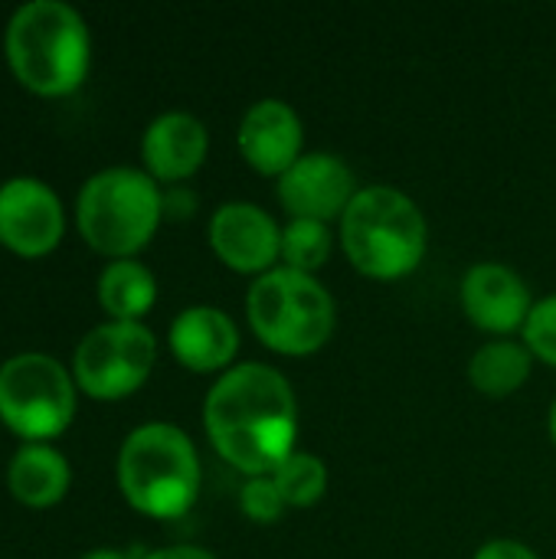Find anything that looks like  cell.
Returning <instances> with one entry per match:
<instances>
[{
  "mask_svg": "<svg viewBox=\"0 0 556 559\" xmlns=\"http://www.w3.org/2000/svg\"><path fill=\"white\" fill-rule=\"evenodd\" d=\"M210 249L239 275H265L282 259V226L262 206L229 200L210 219Z\"/></svg>",
  "mask_w": 556,
  "mask_h": 559,
  "instance_id": "obj_11",
  "label": "cell"
},
{
  "mask_svg": "<svg viewBox=\"0 0 556 559\" xmlns=\"http://www.w3.org/2000/svg\"><path fill=\"white\" fill-rule=\"evenodd\" d=\"M429 226L413 197L397 187H360L341 216V246L351 265L377 282H397L419 269Z\"/></svg>",
  "mask_w": 556,
  "mask_h": 559,
  "instance_id": "obj_3",
  "label": "cell"
},
{
  "mask_svg": "<svg viewBox=\"0 0 556 559\" xmlns=\"http://www.w3.org/2000/svg\"><path fill=\"white\" fill-rule=\"evenodd\" d=\"M547 429H551V439H554V445H556V403L551 406V419H547Z\"/></svg>",
  "mask_w": 556,
  "mask_h": 559,
  "instance_id": "obj_26",
  "label": "cell"
},
{
  "mask_svg": "<svg viewBox=\"0 0 556 559\" xmlns=\"http://www.w3.org/2000/svg\"><path fill=\"white\" fill-rule=\"evenodd\" d=\"M462 311L465 318L498 337L524 331L534 308L528 282L501 262H478L462 278Z\"/></svg>",
  "mask_w": 556,
  "mask_h": 559,
  "instance_id": "obj_12",
  "label": "cell"
},
{
  "mask_svg": "<svg viewBox=\"0 0 556 559\" xmlns=\"http://www.w3.org/2000/svg\"><path fill=\"white\" fill-rule=\"evenodd\" d=\"M354 170L328 151L301 154L282 177H279V200L292 213V219H318L331 223L341 219L351 200L357 197Z\"/></svg>",
  "mask_w": 556,
  "mask_h": 559,
  "instance_id": "obj_10",
  "label": "cell"
},
{
  "mask_svg": "<svg viewBox=\"0 0 556 559\" xmlns=\"http://www.w3.org/2000/svg\"><path fill=\"white\" fill-rule=\"evenodd\" d=\"M331 246H334V236H331L328 223L292 219L288 226H282V259L279 262L292 272L315 275L331 259Z\"/></svg>",
  "mask_w": 556,
  "mask_h": 559,
  "instance_id": "obj_19",
  "label": "cell"
},
{
  "mask_svg": "<svg viewBox=\"0 0 556 559\" xmlns=\"http://www.w3.org/2000/svg\"><path fill=\"white\" fill-rule=\"evenodd\" d=\"M272 478L288 508H315L328 491V465L311 452H292Z\"/></svg>",
  "mask_w": 556,
  "mask_h": 559,
  "instance_id": "obj_20",
  "label": "cell"
},
{
  "mask_svg": "<svg viewBox=\"0 0 556 559\" xmlns=\"http://www.w3.org/2000/svg\"><path fill=\"white\" fill-rule=\"evenodd\" d=\"M521 334H524V347L531 350V357L556 367V295L534 301Z\"/></svg>",
  "mask_w": 556,
  "mask_h": 559,
  "instance_id": "obj_22",
  "label": "cell"
},
{
  "mask_svg": "<svg viewBox=\"0 0 556 559\" xmlns=\"http://www.w3.org/2000/svg\"><path fill=\"white\" fill-rule=\"evenodd\" d=\"M82 559H134V557H128V554H121V550H111V547H102V550L85 554Z\"/></svg>",
  "mask_w": 556,
  "mask_h": 559,
  "instance_id": "obj_25",
  "label": "cell"
},
{
  "mask_svg": "<svg viewBox=\"0 0 556 559\" xmlns=\"http://www.w3.org/2000/svg\"><path fill=\"white\" fill-rule=\"evenodd\" d=\"M157 360V337L141 321H105L92 328L72 357L75 386L102 403L138 393Z\"/></svg>",
  "mask_w": 556,
  "mask_h": 559,
  "instance_id": "obj_8",
  "label": "cell"
},
{
  "mask_svg": "<svg viewBox=\"0 0 556 559\" xmlns=\"http://www.w3.org/2000/svg\"><path fill=\"white\" fill-rule=\"evenodd\" d=\"M157 301V278L134 259H115L98 275V305L111 321H141Z\"/></svg>",
  "mask_w": 556,
  "mask_h": 559,
  "instance_id": "obj_17",
  "label": "cell"
},
{
  "mask_svg": "<svg viewBox=\"0 0 556 559\" xmlns=\"http://www.w3.org/2000/svg\"><path fill=\"white\" fill-rule=\"evenodd\" d=\"M3 52L23 88L59 98L85 82L92 39L75 7L62 0H29L10 16Z\"/></svg>",
  "mask_w": 556,
  "mask_h": 559,
  "instance_id": "obj_2",
  "label": "cell"
},
{
  "mask_svg": "<svg viewBox=\"0 0 556 559\" xmlns=\"http://www.w3.org/2000/svg\"><path fill=\"white\" fill-rule=\"evenodd\" d=\"M66 229V213L49 183L36 177H10L0 183V242L23 255H49Z\"/></svg>",
  "mask_w": 556,
  "mask_h": 559,
  "instance_id": "obj_9",
  "label": "cell"
},
{
  "mask_svg": "<svg viewBox=\"0 0 556 559\" xmlns=\"http://www.w3.org/2000/svg\"><path fill=\"white\" fill-rule=\"evenodd\" d=\"M239 508H242V514L252 524H275L288 511V504H285V498H282V491H279L272 475L246 478V485L239 491Z\"/></svg>",
  "mask_w": 556,
  "mask_h": 559,
  "instance_id": "obj_21",
  "label": "cell"
},
{
  "mask_svg": "<svg viewBox=\"0 0 556 559\" xmlns=\"http://www.w3.org/2000/svg\"><path fill=\"white\" fill-rule=\"evenodd\" d=\"M252 334L282 357H308L321 350L338 324L331 292L305 272L275 265L259 275L246 295Z\"/></svg>",
  "mask_w": 556,
  "mask_h": 559,
  "instance_id": "obj_6",
  "label": "cell"
},
{
  "mask_svg": "<svg viewBox=\"0 0 556 559\" xmlns=\"http://www.w3.org/2000/svg\"><path fill=\"white\" fill-rule=\"evenodd\" d=\"M472 559H541L534 547L521 544V540H488Z\"/></svg>",
  "mask_w": 556,
  "mask_h": 559,
  "instance_id": "obj_23",
  "label": "cell"
},
{
  "mask_svg": "<svg viewBox=\"0 0 556 559\" xmlns=\"http://www.w3.org/2000/svg\"><path fill=\"white\" fill-rule=\"evenodd\" d=\"M164 219V193L147 170L108 167L85 180L75 200L82 239L108 259H134Z\"/></svg>",
  "mask_w": 556,
  "mask_h": 559,
  "instance_id": "obj_5",
  "label": "cell"
},
{
  "mask_svg": "<svg viewBox=\"0 0 556 559\" xmlns=\"http://www.w3.org/2000/svg\"><path fill=\"white\" fill-rule=\"evenodd\" d=\"M210 151L206 124L190 111H164L157 115L144 138H141V157L154 180L177 183L193 177Z\"/></svg>",
  "mask_w": 556,
  "mask_h": 559,
  "instance_id": "obj_15",
  "label": "cell"
},
{
  "mask_svg": "<svg viewBox=\"0 0 556 559\" xmlns=\"http://www.w3.org/2000/svg\"><path fill=\"white\" fill-rule=\"evenodd\" d=\"M167 344L180 367L193 373H226L239 354V328L223 308L193 305L174 318Z\"/></svg>",
  "mask_w": 556,
  "mask_h": 559,
  "instance_id": "obj_14",
  "label": "cell"
},
{
  "mask_svg": "<svg viewBox=\"0 0 556 559\" xmlns=\"http://www.w3.org/2000/svg\"><path fill=\"white\" fill-rule=\"evenodd\" d=\"M531 367H534V357H531V350L521 341L498 337V341L482 344L472 354V360H469V383L478 393H485L492 400H501V396L518 393L528 383Z\"/></svg>",
  "mask_w": 556,
  "mask_h": 559,
  "instance_id": "obj_18",
  "label": "cell"
},
{
  "mask_svg": "<svg viewBox=\"0 0 556 559\" xmlns=\"http://www.w3.org/2000/svg\"><path fill=\"white\" fill-rule=\"evenodd\" d=\"M118 488L144 518H184L200 495V455L190 436L170 423L138 426L118 452Z\"/></svg>",
  "mask_w": 556,
  "mask_h": 559,
  "instance_id": "obj_4",
  "label": "cell"
},
{
  "mask_svg": "<svg viewBox=\"0 0 556 559\" xmlns=\"http://www.w3.org/2000/svg\"><path fill=\"white\" fill-rule=\"evenodd\" d=\"M75 390L56 357L16 354L0 364V423L23 442H49L69 429Z\"/></svg>",
  "mask_w": 556,
  "mask_h": 559,
  "instance_id": "obj_7",
  "label": "cell"
},
{
  "mask_svg": "<svg viewBox=\"0 0 556 559\" xmlns=\"http://www.w3.org/2000/svg\"><path fill=\"white\" fill-rule=\"evenodd\" d=\"M72 485V468L66 455L46 442H26L13 452L7 465V488L10 495L36 511H46L66 498Z\"/></svg>",
  "mask_w": 556,
  "mask_h": 559,
  "instance_id": "obj_16",
  "label": "cell"
},
{
  "mask_svg": "<svg viewBox=\"0 0 556 559\" xmlns=\"http://www.w3.org/2000/svg\"><path fill=\"white\" fill-rule=\"evenodd\" d=\"M134 559H216L210 550L203 547H190V544H180V547H161V550H151V554H138Z\"/></svg>",
  "mask_w": 556,
  "mask_h": 559,
  "instance_id": "obj_24",
  "label": "cell"
},
{
  "mask_svg": "<svg viewBox=\"0 0 556 559\" xmlns=\"http://www.w3.org/2000/svg\"><path fill=\"white\" fill-rule=\"evenodd\" d=\"M239 154L262 177H282L305 144V128L298 111L282 98H259L246 108L236 131Z\"/></svg>",
  "mask_w": 556,
  "mask_h": 559,
  "instance_id": "obj_13",
  "label": "cell"
},
{
  "mask_svg": "<svg viewBox=\"0 0 556 559\" xmlns=\"http://www.w3.org/2000/svg\"><path fill=\"white\" fill-rule=\"evenodd\" d=\"M203 429L216 455L246 478L272 475L298 439L292 383L265 364H239L220 373L203 403Z\"/></svg>",
  "mask_w": 556,
  "mask_h": 559,
  "instance_id": "obj_1",
  "label": "cell"
}]
</instances>
